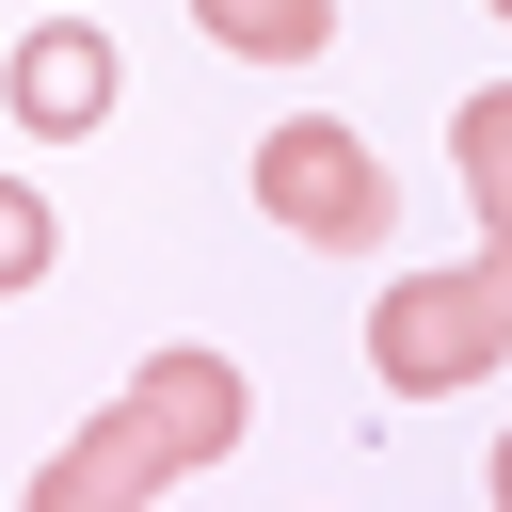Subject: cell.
<instances>
[{
  "instance_id": "6da1fadb",
  "label": "cell",
  "mask_w": 512,
  "mask_h": 512,
  "mask_svg": "<svg viewBox=\"0 0 512 512\" xmlns=\"http://www.w3.org/2000/svg\"><path fill=\"white\" fill-rule=\"evenodd\" d=\"M240 432H256V384H240L224 352H144V368L32 464V512H144V496L240 464Z\"/></svg>"
},
{
  "instance_id": "7a4b0ae2",
  "label": "cell",
  "mask_w": 512,
  "mask_h": 512,
  "mask_svg": "<svg viewBox=\"0 0 512 512\" xmlns=\"http://www.w3.org/2000/svg\"><path fill=\"white\" fill-rule=\"evenodd\" d=\"M496 352H512V240H480L448 272H384V304H368L384 400H464V384H496Z\"/></svg>"
},
{
  "instance_id": "3957f363",
  "label": "cell",
  "mask_w": 512,
  "mask_h": 512,
  "mask_svg": "<svg viewBox=\"0 0 512 512\" xmlns=\"http://www.w3.org/2000/svg\"><path fill=\"white\" fill-rule=\"evenodd\" d=\"M256 224H288L320 256H384L400 240V176H384V144L352 112H288V128H256Z\"/></svg>"
},
{
  "instance_id": "277c9868",
  "label": "cell",
  "mask_w": 512,
  "mask_h": 512,
  "mask_svg": "<svg viewBox=\"0 0 512 512\" xmlns=\"http://www.w3.org/2000/svg\"><path fill=\"white\" fill-rule=\"evenodd\" d=\"M0 112H16V128H48V144H80V128H112V112H128V48H112L96 16H32V32L0 48Z\"/></svg>"
},
{
  "instance_id": "5b68a950",
  "label": "cell",
  "mask_w": 512,
  "mask_h": 512,
  "mask_svg": "<svg viewBox=\"0 0 512 512\" xmlns=\"http://www.w3.org/2000/svg\"><path fill=\"white\" fill-rule=\"evenodd\" d=\"M192 32L224 64H320L336 48V0H192Z\"/></svg>"
},
{
  "instance_id": "8992f818",
  "label": "cell",
  "mask_w": 512,
  "mask_h": 512,
  "mask_svg": "<svg viewBox=\"0 0 512 512\" xmlns=\"http://www.w3.org/2000/svg\"><path fill=\"white\" fill-rule=\"evenodd\" d=\"M448 160H464L480 240H512V96H464V112H448Z\"/></svg>"
},
{
  "instance_id": "52a82bcc",
  "label": "cell",
  "mask_w": 512,
  "mask_h": 512,
  "mask_svg": "<svg viewBox=\"0 0 512 512\" xmlns=\"http://www.w3.org/2000/svg\"><path fill=\"white\" fill-rule=\"evenodd\" d=\"M48 256H64V208H48L32 176H0V304H16V288H48Z\"/></svg>"
}]
</instances>
